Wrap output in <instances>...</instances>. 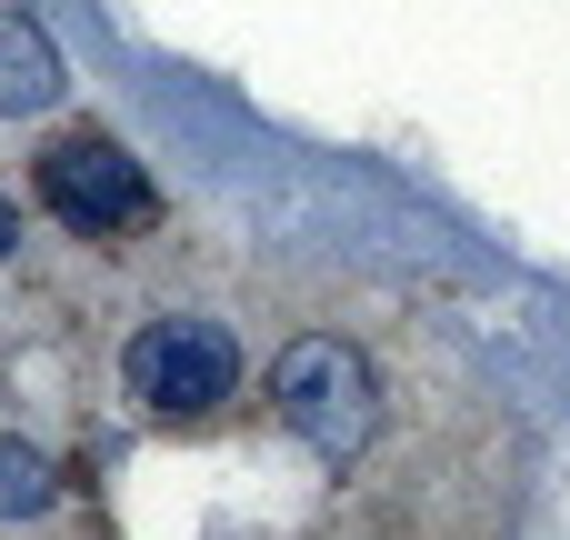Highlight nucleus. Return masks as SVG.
Returning a JSON list of instances; mask_svg holds the SVG:
<instances>
[{"label": "nucleus", "mask_w": 570, "mask_h": 540, "mask_svg": "<svg viewBox=\"0 0 570 540\" xmlns=\"http://www.w3.org/2000/svg\"><path fill=\"white\" fill-rule=\"evenodd\" d=\"M0 240H10V220H0Z\"/></svg>", "instance_id": "423d86ee"}, {"label": "nucleus", "mask_w": 570, "mask_h": 540, "mask_svg": "<svg viewBox=\"0 0 570 540\" xmlns=\"http://www.w3.org/2000/svg\"><path fill=\"white\" fill-rule=\"evenodd\" d=\"M60 50H50V30L30 20V10H0V110L20 120V110H50L60 100Z\"/></svg>", "instance_id": "20e7f679"}, {"label": "nucleus", "mask_w": 570, "mask_h": 540, "mask_svg": "<svg viewBox=\"0 0 570 540\" xmlns=\"http://www.w3.org/2000/svg\"><path fill=\"white\" fill-rule=\"evenodd\" d=\"M271 401H281V421H291L321 461H351V451H371V431H381V391H371L361 351L331 341V331H311V341L281 351Z\"/></svg>", "instance_id": "f257e3e1"}, {"label": "nucleus", "mask_w": 570, "mask_h": 540, "mask_svg": "<svg viewBox=\"0 0 570 540\" xmlns=\"http://www.w3.org/2000/svg\"><path fill=\"white\" fill-rule=\"evenodd\" d=\"M50 461L30 451V441H0V521H20V511H50Z\"/></svg>", "instance_id": "39448f33"}, {"label": "nucleus", "mask_w": 570, "mask_h": 540, "mask_svg": "<svg viewBox=\"0 0 570 540\" xmlns=\"http://www.w3.org/2000/svg\"><path fill=\"white\" fill-rule=\"evenodd\" d=\"M40 210H60L70 230H150L160 220V190L140 180L130 150L60 140V150H40Z\"/></svg>", "instance_id": "7ed1b4c3"}, {"label": "nucleus", "mask_w": 570, "mask_h": 540, "mask_svg": "<svg viewBox=\"0 0 570 540\" xmlns=\"http://www.w3.org/2000/svg\"><path fill=\"white\" fill-rule=\"evenodd\" d=\"M130 401L140 411H160V421H200V411H220L230 401V381H240V341L220 331V321H150L140 341H130Z\"/></svg>", "instance_id": "f03ea898"}]
</instances>
